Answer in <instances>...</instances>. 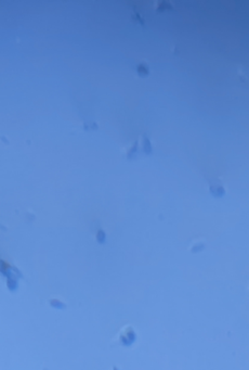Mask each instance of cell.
I'll return each instance as SVG.
<instances>
[{"instance_id":"6da1fadb","label":"cell","mask_w":249,"mask_h":370,"mask_svg":"<svg viewBox=\"0 0 249 370\" xmlns=\"http://www.w3.org/2000/svg\"><path fill=\"white\" fill-rule=\"evenodd\" d=\"M138 72H139V74H141V72H143V75H145L148 73V67L145 66L144 64H140L138 66Z\"/></svg>"}]
</instances>
